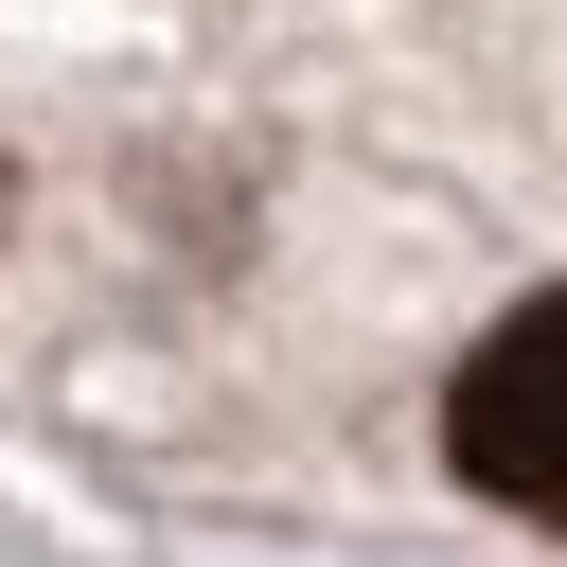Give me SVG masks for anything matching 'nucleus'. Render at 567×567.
<instances>
[{"label":"nucleus","mask_w":567,"mask_h":567,"mask_svg":"<svg viewBox=\"0 0 567 567\" xmlns=\"http://www.w3.org/2000/svg\"><path fill=\"white\" fill-rule=\"evenodd\" d=\"M443 461H461L496 514L567 532V284L514 301V319L461 354V390H443Z\"/></svg>","instance_id":"obj_1"}]
</instances>
